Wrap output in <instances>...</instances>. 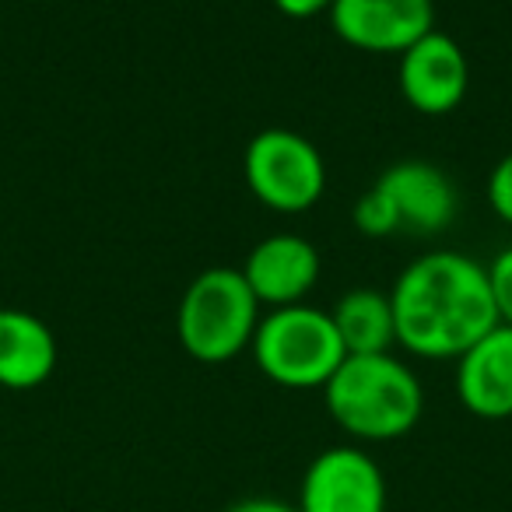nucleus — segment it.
<instances>
[{"instance_id": "f257e3e1", "label": "nucleus", "mask_w": 512, "mask_h": 512, "mask_svg": "<svg viewBox=\"0 0 512 512\" xmlns=\"http://www.w3.org/2000/svg\"><path fill=\"white\" fill-rule=\"evenodd\" d=\"M397 344L418 358H460L498 327L488 267L463 253H425L390 292Z\"/></svg>"}, {"instance_id": "f03ea898", "label": "nucleus", "mask_w": 512, "mask_h": 512, "mask_svg": "<svg viewBox=\"0 0 512 512\" xmlns=\"http://www.w3.org/2000/svg\"><path fill=\"white\" fill-rule=\"evenodd\" d=\"M327 411L362 442L400 439L418 425L425 390L404 362L386 355H348L323 386Z\"/></svg>"}, {"instance_id": "7ed1b4c3", "label": "nucleus", "mask_w": 512, "mask_h": 512, "mask_svg": "<svg viewBox=\"0 0 512 512\" xmlns=\"http://www.w3.org/2000/svg\"><path fill=\"white\" fill-rule=\"evenodd\" d=\"M256 323H260V302L249 292L242 271L211 267V271H200L183 292L176 334L190 358L221 365L253 344Z\"/></svg>"}, {"instance_id": "20e7f679", "label": "nucleus", "mask_w": 512, "mask_h": 512, "mask_svg": "<svg viewBox=\"0 0 512 512\" xmlns=\"http://www.w3.org/2000/svg\"><path fill=\"white\" fill-rule=\"evenodd\" d=\"M249 348L260 372L285 390H323L348 358L330 313L302 302L260 316Z\"/></svg>"}, {"instance_id": "39448f33", "label": "nucleus", "mask_w": 512, "mask_h": 512, "mask_svg": "<svg viewBox=\"0 0 512 512\" xmlns=\"http://www.w3.org/2000/svg\"><path fill=\"white\" fill-rule=\"evenodd\" d=\"M242 172L249 193L281 214L309 211L327 186V165L316 144L285 127L260 130L246 144Z\"/></svg>"}, {"instance_id": "423d86ee", "label": "nucleus", "mask_w": 512, "mask_h": 512, "mask_svg": "<svg viewBox=\"0 0 512 512\" xmlns=\"http://www.w3.org/2000/svg\"><path fill=\"white\" fill-rule=\"evenodd\" d=\"M299 512H386V477L358 446L323 449L306 467Z\"/></svg>"}, {"instance_id": "0eeeda50", "label": "nucleus", "mask_w": 512, "mask_h": 512, "mask_svg": "<svg viewBox=\"0 0 512 512\" xmlns=\"http://www.w3.org/2000/svg\"><path fill=\"white\" fill-rule=\"evenodd\" d=\"M330 25L365 53H404L435 29L432 0H334Z\"/></svg>"}, {"instance_id": "6e6552de", "label": "nucleus", "mask_w": 512, "mask_h": 512, "mask_svg": "<svg viewBox=\"0 0 512 512\" xmlns=\"http://www.w3.org/2000/svg\"><path fill=\"white\" fill-rule=\"evenodd\" d=\"M400 95L407 106L425 116H446L463 102L470 85V67L460 43L446 32H428L411 50L400 53Z\"/></svg>"}, {"instance_id": "1a4fd4ad", "label": "nucleus", "mask_w": 512, "mask_h": 512, "mask_svg": "<svg viewBox=\"0 0 512 512\" xmlns=\"http://www.w3.org/2000/svg\"><path fill=\"white\" fill-rule=\"evenodd\" d=\"M376 190L390 204L393 218H397V232L411 235H435L446 232L453 225L456 211H460V197L456 186L439 165L407 158L397 162L379 176Z\"/></svg>"}, {"instance_id": "9d476101", "label": "nucleus", "mask_w": 512, "mask_h": 512, "mask_svg": "<svg viewBox=\"0 0 512 512\" xmlns=\"http://www.w3.org/2000/svg\"><path fill=\"white\" fill-rule=\"evenodd\" d=\"M242 278L260 306H299L320 281V253L302 235H271V239L256 242L253 253L246 256Z\"/></svg>"}, {"instance_id": "9b49d317", "label": "nucleus", "mask_w": 512, "mask_h": 512, "mask_svg": "<svg viewBox=\"0 0 512 512\" xmlns=\"http://www.w3.org/2000/svg\"><path fill=\"white\" fill-rule=\"evenodd\" d=\"M456 393L477 418H512V327L498 323L456 358Z\"/></svg>"}, {"instance_id": "f8f14e48", "label": "nucleus", "mask_w": 512, "mask_h": 512, "mask_svg": "<svg viewBox=\"0 0 512 512\" xmlns=\"http://www.w3.org/2000/svg\"><path fill=\"white\" fill-rule=\"evenodd\" d=\"M57 337L25 309H0V386L36 390L57 369Z\"/></svg>"}, {"instance_id": "ddd939ff", "label": "nucleus", "mask_w": 512, "mask_h": 512, "mask_svg": "<svg viewBox=\"0 0 512 512\" xmlns=\"http://www.w3.org/2000/svg\"><path fill=\"white\" fill-rule=\"evenodd\" d=\"M330 320H334L348 355H386L397 344L393 302L376 288H355V292L341 295L337 306L330 309Z\"/></svg>"}, {"instance_id": "4468645a", "label": "nucleus", "mask_w": 512, "mask_h": 512, "mask_svg": "<svg viewBox=\"0 0 512 512\" xmlns=\"http://www.w3.org/2000/svg\"><path fill=\"white\" fill-rule=\"evenodd\" d=\"M488 285H491V299H495L498 323L512 327V246L502 249V253L491 260Z\"/></svg>"}, {"instance_id": "2eb2a0df", "label": "nucleus", "mask_w": 512, "mask_h": 512, "mask_svg": "<svg viewBox=\"0 0 512 512\" xmlns=\"http://www.w3.org/2000/svg\"><path fill=\"white\" fill-rule=\"evenodd\" d=\"M488 200H491V211H495L505 225H512V151L491 169Z\"/></svg>"}, {"instance_id": "dca6fc26", "label": "nucleus", "mask_w": 512, "mask_h": 512, "mask_svg": "<svg viewBox=\"0 0 512 512\" xmlns=\"http://www.w3.org/2000/svg\"><path fill=\"white\" fill-rule=\"evenodd\" d=\"M330 4L334 0H274V8L288 18H313L320 11H330Z\"/></svg>"}, {"instance_id": "f3484780", "label": "nucleus", "mask_w": 512, "mask_h": 512, "mask_svg": "<svg viewBox=\"0 0 512 512\" xmlns=\"http://www.w3.org/2000/svg\"><path fill=\"white\" fill-rule=\"evenodd\" d=\"M225 512H299V505L278 502V498H246V502H235Z\"/></svg>"}]
</instances>
